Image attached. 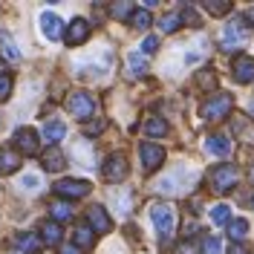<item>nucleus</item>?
I'll use <instances>...</instances> for the list:
<instances>
[{"label":"nucleus","mask_w":254,"mask_h":254,"mask_svg":"<svg viewBox=\"0 0 254 254\" xmlns=\"http://www.w3.org/2000/svg\"><path fill=\"white\" fill-rule=\"evenodd\" d=\"M150 222H153V231L159 234V240H168L176 228L174 208L165 205V202H153V205H150Z\"/></svg>","instance_id":"f257e3e1"},{"label":"nucleus","mask_w":254,"mask_h":254,"mask_svg":"<svg viewBox=\"0 0 254 254\" xmlns=\"http://www.w3.org/2000/svg\"><path fill=\"white\" fill-rule=\"evenodd\" d=\"M249 35H252V32H249V26H246V17H234V20L225 23L220 44H222V49H234V47H240V44H246Z\"/></svg>","instance_id":"f03ea898"},{"label":"nucleus","mask_w":254,"mask_h":254,"mask_svg":"<svg viewBox=\"0 0 254 254\" xmlns=\"http://www.w3.org/2000/svg\"><path fill=\"white\" fill-rule=\"evenodd\" d=\"M237 182H240V168L237 165H217V168L211 171V188L220 190V193L231 190Z\"/></svg>","instance_id":"7ed1b4c3"},{"label":"nucleus","mask_w":254,"mask_h":254,"mask_svg":"<svg viewBox=\"0 0 254 254\" xmlns=\"http://www.w3.org/2000/svg\"><path fill=\"white\" fill-rule=\"evenodd\" d=\"M66 110H69V116H75V119H81V122H87V119L93 116V110H95L93 95L84 93V90L69 93V98H66Z\"/></svg>","instance_id":"20e7f679"},{"label":"nucleus","mask_w":254,"mask_h":254,"mask_svg":"<svg viewBox=\"0 0 254 254\" xmlns=\"http://www.w3.org/2000/svg\"><path fill=\"white\" fill-rule=\"evenodd\" d=\"M231 104H234L231 93L214 95V98H208L205 104H202V119H208V122H217V119H222L225 113L231 110Z\"/></svg>","instance_id":"39448f33"},{"label":"nucleus","mask_w":254,"mask_h":254,"mask_svg":"<svg viewBox=\"0 0 254 254\" xmlns=\"http://www.w3.org/2000/svg\"><path fill=\"white\" fill-rule=\"evenodd\" d=\"M55 193L58 196H66V199H78V196H87L90 193V182H84V179H61L55 185Z\"/></svg>","instance_id":"423d86ee"},{"label":"nucleus","mask_w":254,"mask_h":254,"mask_svg":"<svg viewBox=\"0 0 254 254\" xmlns=\"http://www.w3.org/2000/svg\"><path fill=\"white\" fill-rule=\"evenodd\" d=\"M15 147L23 153V156H35V153H38V133H35L32 127L15 130Z\"/></svg>","instance_id":"0eeeda50"},{"label":"nucleus","mask_w":254,"mask_h":254,"mask_svg":"<svg viewBox=\"0 0 254 254\" xmlns=\"http://www.w3.org/2000/svg\"><path fill=\"white\" fill-rule=\"evenodd\" d=\"M41 32H44V38H47V41H61L64 20L55 15V12H44V15H41Z\"/></svg>","instance_id":"6e6552de"},{"label":"nucleus","mask_w":254,"mask_h":254,"mask_svg":"<svg viewBox=\"0 0 254 254\" xmlns=\"http://www.w3.org/2000/svg\"><path fill=\"white\" fill-rule=\"evenodd\" d=\"M104 176L110 179V182H122L127 176V159L125 153H113L110 159H107V165H104Z\"/></svg>","instance_id":"1a4fd4ad"},{"label":"nucleus","mask_w":254,"mask_h":254,"mask_svg":"<svg viewBox=\"0 0 254 254\" xmlns=\"http://www.w3.org/2000/svg\"><path fill=\"white\" fill-rule=\"evenodd\" d=\"M87 38H90V23H87L84 17H75V20L69 23V29H66V44H69V47H81Z\"/></svg>","instance_id":"9d476101"},{"label":"nucleus","mask_w":254,"mask_h":254,"mask_svg":"<svg viewBox=\"0 0 254 254\" xmlns=\"http://www.w3.org/2000/svg\"><path fill=\"white\" fill-rule=\"evenodd\" d=\"M139 153H142V165H144V171H153V168H159V165L165 162V150H162L159 144L144 142L142 147H139Z\"/></svg>","instance_id":"9b49d317"},{"label":"nucleus","mask_w":254,"mask_h":254,"mask_svg":"<svg viewBox=\"0 0 254 254\" xmlns=\"http://www.w3.org/2000/svg\"><path fill=\"white\" fill-rule=\"evenodd\" d=\"M87 220L93 225V231H98V234H107V231H110V217H107V211L101 205L90 208V211H87Z\"/></svg>","instance_id":"f8f14e48"},{"label":"nucleus","mask_w":254,"mask_h":254,"mask_svg":"<svg viewBox=\"0 0 254 254\" xmlns=\"http://www.w3.org/2000/svg\"><path fill=\"white\" fill-rule=\"evenodd\" d=\"M234 78H237L240 84H249V81H254V58L240 55L237 61H234Z\"/></svg>","instance_id":"ddd939ff"},{"label":"nucleus","mask_w":254,"mask_h":254,"mask_svg":"<svg viewBox=\"0 0 254 254\" xmlns=\"http://www.w3.org/2000/svg\"><path fill=\"white\" fill-rule=\"evenodd\" d=\"M156 190H162V193H179L182 190V171H174V174L162 176L156 182Z\"/></svg>","instance_id":"4468645a"},{"label":"nucleus","mask_w":254,"mask_h":254,"mask_svg":"<svg viewBox=\"0 0 254 254\" xmlns=\"http://www.w3.org/2000/svg\"><path fill=\"white\" fill-rule=\"evenodd\" d=\"M205 147L214 153V156H228L231 153V142H228V136H222V133H214V136H208Z\"/></svg>","instance_id":"2eb2a0df"},{"label":"nucleus","mask_w":254,"mask_h":254,"mask_svg":"<svg viewBox=\"0 0 254 254\" xmlns=\"http://www.w3.org/2000/svg\"><path fill=\"white\" fill-rule=\"evenodd\" d=\"M144 72H147L144 55L142 52H130V55H127V75H130V78H142Z\"/></svg>","instance_id":"dca6fc26"},{"label":"nucleus","mask_w":254,"mask_h":254,"mask_svg":"<svg viewBox=\"0 0 254 254\" xmlns=\"http://www.w3.org/2000/svg\"><path fill=\"white\" fill-rule=\"evenodd\" d=\"M66 136V125L64 122H47L44 125V139H47L49 144H58Z\"/></svg>","instance_id":"f3484780"},{"label":"nucleus","mask_w":254,"mask_h":254,"mask_svg":"<svg viewBox=\"0 0 254 254\" xmlns=\"http://www.w3.org/2000/svg\"><path fill=\"white\" fill-rule=\"evenodd\" d=\"M72 240H75V249H93L95 231H93V228H87V225H78V228H75V234H72Z\"/></svg>","instance_id":"a211bd4d"},{"label":"nucleus","mask_w":254,"mask_h":254,"mask_svg":"<svg viewBox=\"0 0 254 254\" xmlns=\"http://www.w3.org/2000/svg\"><path fill=\"white\" fill-rule=\"evenodd\" d=\"M0 52H3L9 61H20V49L15 47V41H12L9 32H0Z\"/></svg>","instance_id":"6ab92c4d"},{"label":"nucleus","mask_w":254,"mask_h":254,"mask_svg":"<svg viewBox=\"0 0 254 254\" xmlns=\"http://www.w3.org/2000/svg\"><path fill=\"white\" fill-rule=\"evenodd\" d=\"M41 237H44V243H49V246H58L61 243V225L58 222H44L41 225Z\"/></svg>","instance_id":"aec40b11"},{"label":"nucleus","mask_w":254,"mask_h":254,"mask_svg":"<svg viewBox=\"0 0 254 254\" xmlns=\"http://www.w3.org/2000/svg\"><path fill=\"white\" fill-rule=\"evenodd\" d=\"M72 156H75V159H81L78 165H87V168H93V165H95L93 144H90V142H78V144H75V150H72Z\"/></svg>","instance_id":"412c9836"},{"label":"nucleus","mask_w":254,"mask_h":254,"mask_svg":"<svg viewBox=\"0 0 254 254\" xmlns=\"http://www.w3.org/2000/svg\"><path fill=\"white\" fill-rule=\"evenodd\" d=\"M144 133H147V136H153V139H162V136L168 133V122H165V119H159V116H153V119H147Z\"/></svg>","instance_id":"4be33fe9"},{"label":"nucleus","mask_w":254,"mask_h":254,"mask_svg":"<svg viewBox=\"0 0 254 254\" xmlns=\"http://www.w3.org/2000/svg\"><path fill=\"white\" fill-rule=\"evenodd\" d=\"M17 153L15 150H0V174H15L17 171Z\"/></svg>","instance_id":"5701e85b"},{"label":"nucleus","mask_w":254,"mask_h":254,"mask_svg":"<svg viewBox=\"0 0 254 254\" xmlns=\"http://www.w3.org/2000/svg\"><path fill=\"white\" fill-rule=\"evenodd\" d=\"M17 249L23 254H38V249H41V243H38V237L35 234H17Z\"/></svg>","instance_id":"b1692460"},{"label":"nucleus","mask_w":254,"mask_h":254,"mask_svg":"<svg viewBox=\"0 0 254 254\" xmlns=\"http://www.w3.org/2000/svg\"><path fill=\"white\" fill-rule=\"evenodd\" d=\"M228 234H231L234 243H243V240L249 237V222L246 220H231L228 222Z\"/></svg>","instance_id":"393cba45"},{"label":"nucleus","mask_w":254,"mask_h":254,"mask_svg":"<svg viewBox=\"0 0 254 254\" xmlns=\"http://www.w3.org/2000/svg\"><path fill=\"white\" fill-rule=\"evenodd\" d=\"M64 153H58V150H49L47 156H44V168L47 171H52V174H58V171H64Z\"/></svg>","instance_id":"a878e982"},{"label":"nucleus","mask_w":254,"mask_h":254,"mask_svg":"<svg viewBox=\"0 0 254 254\" xmlns=\"http://www.w3.org/2000/svg\"><path fill=\"white\" fill-rule=\"evenodd\" d=\"M211 220L217 222V225H228L231 222V205H214L211 208Z\"/></svg>","instance_id":"bb28decb"},{"label":"nucleus","mask_w":254,"mask_h":254,"mask_svg":"<svg viewBox=\"0 0 254 254\" xmlns=\"http://www.w3.org/2000/svg\"><path fill=\"white\" fill-rule=\"evenodd\" d=\"M49 211H52V220H55V222H64V220H69V217H72V208L66 205V202H52Z\"/></svg>","instance_id":"cd10ccee"},{"label":"nucleus","mask_w":254,"mask_h":254,"mask_svg":"<svg viewBox=\"0 0 254 254\" xmlns=\"http://www.w3.org/2000/svg\"><path fill=\"white\" fill-rule=\"evenodd\" d=\"M234 130H237L240 136H249V142H254V125L249 122V119L237 116V119H234Z\"/></svg>","instance_id":"c85d7f7f"},{"label":"nucleus","mask_w":254,"mask_h":254,"mask_svg":"<svg viewBox=\"0 0 254 254\" xmlns=\"http://www.w3.org/2000/svg\"><path fill=\"white\" fill-rule=\"evenodd\" d=\"M205 9L211 12V15H225V12H231V3L228 0H205Z\"/></svg>","instance_id":"c756f323"},{"label":"nucleus","mask_w":254,"mask_h":254,"mask_svg":"<svg viewBox=\"0 0 254 254\" xmlns=\"http://www.w3.org/2000/svg\"><path fill=\"white\" fill-rule=\"evenodd\" d=\"M179 23H182V15H165L162 17V23H159V29L162 32H174V29H179Z\"/></svg>","instance_id":"7c9ffc66"},{"label":"nucleus","mask_w":254,"mask_h":254,"mask_svg":"<svg viewBox=\"0 0 254 254\" xmlns=\"http://www.w3.org/2000/svg\"><path fill=\"white\" fill-rule=\"evenodd\" d=\"M20 188L23 190H38L41 188V176L38 174H23L20 176Z\"/></svg>","instance_id":"2f4dec72"},{"label":"nucleus","mask_w":254,"mask_h":254,"mask_svg":"<svg viewBox=\"0 0 254 254\" xmlns=\"http://www.w3.org/2000/svg\"><path fill=\"white\" fill-rule=\"evenodd\" d=\"M133 26H136V29H147V26H150V12H147V9L133 12Z\"/></svg>","instance_id":"473e14b6"},{"label":"nucleus","mask_w":254,"mask_h":254,"mask_svg":"<svg viewBox=\"0 0 254 254\" xmlns=\"http://www.w3.org/2000/svg\"><path fill=\"white\" fill-rule=\"evenodd\" d=\"M202 252L205 254H222V246L217 237H205V243H202Z\"/></svg>","instance_id":"72a5a7b5"},{"label":"nucleus","mask_w":254,"mask_h":254,"mask_svg":"<svg viewBox=\"0 0 254 254\" xmlns=\"http://www.w3.org/2000/svg\"><path fill=\"white\" fill-rule=\"evenodd\" d=\"M9 93H12V78L6 72H0V101H6Z\"/></svg>","instance_id":"f704fd0d"},{"label":"nucleus","mask_w":254,"mask_h":254,"mask_svg":"<svg viewBox=\"0 0 254 254\" xmlns=\"http://www.w3.org/2000/svg\"><path fill=\"white\" fill-rule=\"evenodd\" d=\"M113 199H116V205H119V211H122V214H127V211H130V190H125V193H116Z\"/></svg>","instance_id":"c9c22d12"},{"label":"nucleus","mask_w":254,"mask_h":254,"mask_svg":"<svg viewBox=\"0 0 254 254\" xmlns=\"http://www.w3.org/2000/svg\"><path fill=\"white\" fill-rule=\"evenodd\" d=\"M156 49H159V38L156 35H147L144 44H142V55H150V52H156Z\"/></svg>","instance_id":"e433bc0d"},{"label":"nucleus","mask_w":254,"mask_h":254,"mask_svg":"<svg viewBox=\"0 0 254 254\" xmlns=\"http://www.w3.org/2000/svg\"><path fill=\"white\" fill-rule=\"evenodd\" d=\"M110 12H113L116 17H125V15H130V12H133V6H130V0H125V3H119V6H113Z\"/></svg>","instance_id":"4c0bfd02"},{"label":"nucleus","mask_w":254,"mask_h":254,"mask_svg":"<svg viewBox=\"0 0 254 254\" xmlns=\"http://www.w3.org/2000/svg\"><path fill=\"white\" fill-rule=\"evenodd\" d=\"M101 130H104V122H93V125H87V133H90V136L101 133Z\"/></svg>","instance_id":"58836bf2"},{"label":"nucleus","mask_w":254,"mask_h":254,"mask_svg":"<svg viewBox=\"0 0 254 254\" xmlns=\"http://www.w3.org/2000/svg\"><path fill=\"white\" fill-rule=\"evenodd\" d=\"M182 17H185V20H188L190 26H199V17L193 15V12H190V9H185V15H182Z\"/></svg>","instance_id":"ea45409f"},{"label":"nucleus","mask_w":254,"mask_h":254,"mask_svg":"<svg viewBox=\"0 0 254 254\" xmlns=\"http://www.w3.org/2000/svg\"><path fill=\"white\" fill-rule=\"evenodd\" d=\"M61 254H78V249H75V246H66V249H64Z\"/></svg>","instance_id":"a19ab883"},{"label":"nucleus","mask_w":254,"mask_h":254,"mask_svg":"<svg viewBox=\"0 0 254 254\" xmlns=\"http://www.w3.org/2000/svg\"><path fill=\"white\" fill-rule=\"evenodd\" d=\"M231 254H243V246H240V243H234V246H231Z\"/></svg>","instance_id":"79ce46f5"},{"label":"nucleus","mask_w":254,"mask_h":254,"mask_svg":"<svg viewBox=\"0 0 254 254\" xmlns=\"http://www.w3.org/2000/svg\"><path fill=\"white\" fill-rule=\"evenodd\" d=\"M246 20H252V23H254V6L249 9V12H246Z\"/></svg>","instance_id":"37998d69"},{"label":"nucleus","mask_w":254,"mask_h":254,"mask_svg":"<svg viewBox=\"0 0 254 254\" xmlns=\"http://www.w3.org/2000/svg\"><path fill=\"white\" fill-rule=\"evenodd\" d=\"M252 176H254V171H252Z\"/></svg>","instance_id":"c03bdc74"}]
</instances>
